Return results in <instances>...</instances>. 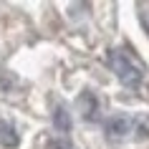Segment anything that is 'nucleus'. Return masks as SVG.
<instances>
[{"label": "nucleus", "mask_w": 149, "mask_h": 149, "mask_svg": "<svg viewBox=\"0 0 149 149\" xmlns=\"http://www.w3.org/2000/svg\"><path fill=\"white\" fill-rule=\"evenodd\" d=\"M104 129H106V134H109L111 139H124V136L134 134V119H129V116H111Z\"/></svg>", "instance_id": "f03ea898"}, {"label": "nucleus", "mask_w": 149, "mask_h": 149, "mask_svg": "<svg viewBox=\"0 0 149 149\" xmlns=\"http://www.w3.org/2000/svg\"><path fill=\"white\" fill-rule=\"evenodd\" d=\"M76 106H79L81 116L84 119H96V111H99V104H96V96L94 94H81L79 101H76Z\"/></svg>", "instance_id": "7ed1b4c3"}, {"label": "nucleus", "mask_w": 149, "mask_h": 149, "mask_svg": "<svg viewBox=\"0 0 149 149\" xmlns=\"http://www.w3.org/2000/svg\"><path fill=\"white\" fill-rule=\"evenodd\" d=\"M109 66L119 76L121 84L126 86H139L144 79V63L132 53V51H111L109 53Z\"/></svg>", "instance_id": "f257e3e1"}, {"label": "nucleus", "mask_w": 149, "mask_h": 149, "mask_svg": "<svg viewBox=\"0 0 149 149\" xmlns=\"http://www.w3.org/2000/svg\"><path fill=\"white\" fill-rule=\"evenodd\" d=\"M18 132L13 124H5V121H0V147L5 149H15L18 147Z\"/></svg>", "instance_id": "20e7f679"}, {"label": "nucleus", "mask_w": 149, "mask_h": 149, "mask_svg": "<svg viewBox=\"0 0 149 149\" xmlns=\"http://www.w3.org/2000/svg\"><path fill=\"white\" fill-rule=\"evenodd\" d=\"M134 134L139 139H149V119L141 116V119H134Z\"/></svg>", "instance_id": "423d86ee"}, {"label": "nucleus", "mask_w": 149, "mask_h": 149, "mask_svg": "<svg viewBox=\"0 0 149 149\" xmlns=\"http://www.w3.org/2000/svg\"><path fill=\"white\" fill-rule=\"evenodd\" d=\"M53 124L58 132H71V126H73V121H71V114L63 106H58V109L53 111Z\"/></svg>", "instance_id": "39448f33"}]
</instances>
